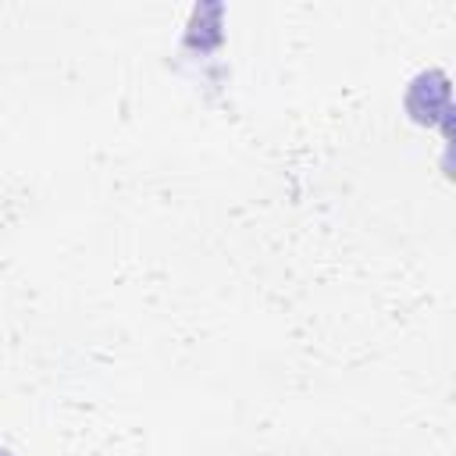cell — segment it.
<instances>
[{
	"label": "cell",
	"instance_id": "obj_1",
	"mask_svg": "<svg viewBox=\"0 0 456 456\" xmlns=\"http://www.w3.org/2000/svg\"><path fill=\"white\" fill-rule=\"evenodd\" d=\"M0 456H7V452H0Z\"/></svg>",
	"mask_w": 456,
	"mask_h": 456
}]
</instances>
